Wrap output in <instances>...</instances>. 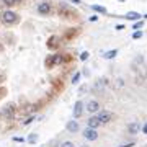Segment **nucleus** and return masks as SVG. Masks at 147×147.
<instances>
[{
    "mask_svg": "<svg viewBox=\"0 0 147 147\" xmlns=\"http://www.w3.org/2000/svg\"><path fill=\"white\" fill-rule=\"evenodd\" d=\"M59 16H62L65 20H75L79 18V11L69 5H59Z\"/></svg>",
    "mask_w": 147,
    "mask_h": 147,
    "instance_id": "f257e3e1",
    "label": "nucleus"
},
{
    "mask_svg": "<svg viewBox=\"0 0 147 147\" xmlns=\"http://www.w3.org/2000/svg\"><path fill=\"white\" fill-rule=\"evenodd\" d=\"M2 21H3V25H7V26H13V25H16L20 21V16H18L16 11L7 10L2 13Z\"/></svg>",
    "mask_w": 147,
    "mask_h": 147,
    "instance_id": "f03ea898",
    "label": "nucleus"
},
{
    "mask_svg": "<svg viewBox=\"0 0 147 147\" xmlns=\"http://www.w3.org/2000/svg\"><path fill=\"white\" fill-rule=\"evenodd\" d=\"M57 64H62V56H61V54H51V56H47L46 61H44L46 69H53L54 65H57Z\"/></svg>",
    "mask_w": 147,
    "mask_h": 147,
    "instance_id": "7ed1b4c3",
    "label": "nucleus"
},
{
    "mask_svg": "<svg viewBox=\"0 0 147 147\" xmlns=\"http://www.w3.org/2000/svg\"><path fill=\"white\" fill-rule=\"evenodd\" d=\"M47 49H51V51H56L59 46H61V36L57 34H53V36L47 38V42H46Z\"/></svg>",
    "mask_w": 147,
    "mask_h": 147,
    "instance_id": "20e7f679",
    "label": "nucleus"
},
{
    "mask_svg": "<svg viewBox=\"0 0 147 147\" xmlns=\"http://www.w3.org/2000/svg\"><path fill=\"white\" fill-rule=\"evenodd\" d=\"M2 115H3V118H5L7 121H11L13 118H15V106L11 105H5L3 106V111H2Z\"/></svg>",
    "mask_w": 147,
    "mask_h": 147,
    "instance_id": "39448f33",
    "label": "nucleus"
},
{
    "mask_svg": "<svg viewBox=\"0 0 147 147\" xmlns=\"http://www.w3.org/2000/svg\"><path fill=\"white\" fill-rule=\"evenodd\" d=\"M38 13H39V15H42V16H46V15H49V13H51V5H49V2H46V0H44V2H39V3H38Z\"/></svg>",
    "mask_w": 147,
    "mask_h": 147,
    "instance_id": "423d86ee",
    "label": "nucleus"
},
{
    "mask_svg": "<svg viewBox=\"0 0 147 147\" xmlns=\"http://www.w3.org/2000/svg\"><path fill=\"white\" fill-rule=\"evenodd\" d=\"M79 33H80V28H69L67 31L64 33L62 39H64V41H72L74 38L79 36Z\"/></svg>",
    "mask_w": 147,
    "mask_h": 147,
    "instance_id": "0eeeda50",
    "label": "nucleus"
},
{
    "mask_svg": "<svg viewBox=\"0 0 147 147\" xmlns=\"http://www.w3.org/2000/svg\"><path fill=\"white\" fill-rule=\"evenodd\" d=\"M96 118H98V121H100L101 124H106V123H110L113 119V113L111 111H100L96 115Z\"/></svg>",
    "mask_w": 147,
    "mask_h": 147,
    "instance_id": "6e6552de",
    "label": "nucleus"
},
{
    "mask_svg": "<svg viewBox=\"0 0 147 147\" xmlns=\"http://www.w3.org/2000/svg\"><path fill=\"white\" fill-rule=\"evenodd\" d=\"M84 137L87 139V141H96V139H98V132H96V129H92V127H85Z\"/></svg>",
    "mask_w": 147,
    "mask_h": 147,
    "instance_id": "1a4fd4ad",
    "label": "nucleus"
},
{
    "mask_svg": "<svg viewBox=\"0 0 147 147\" xmlns=\"http://www.w3.org/2000/svg\"><path fill=\"white\" fill-rule=\"evenodd\" d=\"M82 113H84V103L79 100V101H75V105H74V118H75V119L80 118Z\"/></svg>",
    "mask_w": 147,
    "mask_h": 147,
    "instance_id": "9d476101",
    "label": "nucleus"
},
{
    "mask_svg": "<svg viewBox=\"0 0 147 147\" xmlns=\"http://www.w3.org/2000/svg\"><path fill=\"white\" fill-rule=\"evenodd\" d=\"M100 110V103L96 100H90L88 103H87V111H90V113H96V111Z\"/></svg>",
    "mask_w": 147,
    "mask_h": 147,
    "instance_id": "9b49d317",
    "label": "nucleus"
},
{
    "mask_svg": "<svg viewBox=\"0 0 147 147\" xmlns=\"http://www.w3.org/2000/svg\"><path fill=\"white\" fill-rule=\"evenodd\" d=\"M139 131H141L139 123H136V121H134V123H129V124H127V132H129V134H132V136H134V134H139Z\"/></svg>",
    "mask_w": 147,
    "mask_h": 147,
    "instance_id": "f8f14e48",
    "label": "nucleus"
},
{
    "mask_svg": "<svg viewBox=\"0 0 147 147\" xmlns=\"http://www.w3.org/2000/svg\"><path fill=\"white\" fill-rule=\"evenodd\" d=\"M101 123L98 121V118L96 116H92V118H88L87 119V127H92V129H96V127L100 126Z\"/></svg>",
    "mask_w": 147,
    "mask_h": 147,
    "instance_id": "ddd939ff",
    "label": "nucleus"
},
{
    "mask_svg": "<svg viewBox=\"0 0 147 147\" xmlns=\"http://www.w3.org/2000/svg\"><path fill=\"white\" fill-rule=\"evenodd\" d=\"M124 18H126V20H132V21H139L142 18V15L137 13V11H127L126 15H124Z\"/></svg>",
    "mask_w": 147,
    "mask_h": 147,
    "instance_id": "4468645a",
    "label": "nucleus"
},
{
    "mask_svg": "<svg viewBox=\"0 0 147 147\" xmlns=\"http://www.w3.org/2000/svg\"><path fill=\"white\" fill-rule=\"evenodd\" d=\"M65 127H67V131H69V132L75 134V132L79 131V123L72 119V121H69V123H67V126H65Z\"/></svg>",
    "mask_w": 147,
    "mask_h": 147,
    "instance_id": "2eb2a0df",
    "label": "nucleus"
},
{
    "mask_svg": "<svg viewBox=\"0 0 147 147\" xmlns=\"http://www.w3.org/2000/svg\"><path fill=\"white\" fill-rule=\"evenodd\" d=\"M53 87H54V92H56V93L62 92V90H64V84H62V80H59V79L53 80Z\"/></svg>",
    "mask_w": 147,
    "mask_h": 147,
    "instance_id": "dca6fc26",
    "label": "nucleus"
},
{
    "mask_svg": "<svg viewBox=\"0 0 147 147\" xmlns=\"http://www.w3.org/2000/svg\"><path fill=\"white\" fill-rule=\"evenodd\" d=\"M116 56H118V49H111V51H106V53L103 54L105 59H115Z\"/></svg>",
    "mask_w": 147,
    "mask_h": 147,
    "instance_id": "f3484780",
    "label": "nucleus"
},
{
    "mask_svg": "<svg viewBox=\"0 0 147 147\" xmlns=\"http://www.w3.org/2000/svg\"><path fill=\"white\" fill-rule=\"evenodd\" d=\"M90 7H92V8H93L95 11L101 13V15H106V13H108V10H106L105 7H101V5H95V3H93V5H90Z\"/></svg>",
    "mask_w": 147,
    "mask_h": 147,
    "instance_id": "a211bd4d",
    "label": "nucleus"
},
{
    "mask_svg": "<svg viewBox=\"0 0 147 147\" xmlns=\"http://www.w3.org/2000/svg\"><path fill=\"white\" fill-rule=\"evenodd\" d=\"M3 3H5L7 7H13V5H20L21 0H3Z\"/></svg>",
    "mask_w": 147,
    "mask_h": 147,
    "instance_id": "6ab92c4d",
    "label": "nucleus"
},
{
    "mask_svg": "<svg viewBox=\"0 0 147 147\" xmlns=\"http://www.w3.org/2000/svg\"><path fill=\"white\" fill-rule=\"evenodd\" d=\"M36 141H38V134H34V132H33V134H30V136H28V142L34 144Z\"/></svg>",
    "mask_w": 147,
    "mask_h": 147,
    "instance_id": "aec40b11",
    "label": "nucleus"
},
{
    "mask_svg": "<svg viewBox=\"0 0 147 147\" xmlns=\"http://www.w3.org/2000/svg\"><path fill=\"white\" fill-rule=\"evenodd\" d=\"M142 25H144V21H142V20L136 21V23H134V26H132V30H136V31H137V30H141V28H142Z\"/></svg>",
    "mask_w": 147,
    "mask_h": 147,
    "instance_id": "412c9836",
    "label": "nucleus"
},
{
    "mask_svg": "<svg viewBox=\"0 0 147 147\" xmlns=\"http://www.w3.org/2000/svg\"><path fill=\"white\" fill-rule=\"evenodd\" d=\"M141 38H142V31H141V30H137V31L132 33V39H141Z\"/></svg>",
    "mask_w": 147,
    "mask_h": 147,
    "instance_id": "4be33fe9",
    "label": "nucleus"
},
{
    "mask_svg": "<svg viewBox=\"0 0 147 147\" xmlns=\"http://www.w3.org/2000/svg\"><path fill=\"white\" fill-rule=\"evenodd\" d=\"M79 80H80V72H77L75 75L72 77V84L75 85V84H79Z\"/></svg>",
    "mask_w": 147,
    "mask_h": 147,
    "instance_id": "5701e85b",
    "label": "nucleus"
},
{
    "mask_svg": "<svg viewBox=\"0 0 147 147\" xmlns=\"http://www.w3.org/2000/svg\"><path fill=\"white\" fill-rule=\"evenodd\" d=\"M88 51H84V53L80 54V61H87V59H88Z\"/></svg>",
    "mask_w": 147,
    "mask_h": 147,
    "instance_id": "b1692460",
    "label": "nucleus"
},
{
    "mask_svg": "<svg viewBox=\"0 0 147 147\" xmlns=\"http://www.w3.org/2000/svg\"><path fill=\"white\" fill-rule=\"evenodd\" d=\"M61 147H75V146H74V142L65 141V142H62V144H61Z\"/></svg>",
    "mask_w": 147,
    "mask_h": 147,
    "instance_id": "393cba45",
    "label": "nucleus"
},
{
    "mask_svg": "<svg viewBox=\"0 0 147 147\" xmlns=\"http://www.w3.org/2000/svg\"><path fill=\"white\" fill-rule=\"evenodd\" d=\"M5 95H7V88H5V87H0V100H2Z\"/></svg>",
    "mask_w": 147,
    "mask_h": 147,
    "instance_id": "a878e982",
    "label": "nucleus"
},
{
    "mask_svg": "<svg viewBox=\"0 0 147 147\" xmlns=\"http://www.w3.org/2000/svg\"><path fill=\"white\" fill-rule=\"evenodd\" d=\"M106 84V79H101V80H98V84H96V88H101L103 85Z\"/></svg>",
    "mask_w": 147,
    "mask_h": 147,
    "instance_id": "bb28decb",
    "label": "nucleus"
},
{
    "mask_svg": "<svg viewBox=\"0 0 147 147\" xmlns=\"http://www.w3.org/2000/svg\"><path fill=\"white\" fill-rule=\"evenodd\" d=\"M33 121H34V118H33V116H30V118H28V119L25 121L23 124H25V126H28V124H30V123H33Z\"/></svg>",
    "mask_w": 147,
    "mask_h": 147,
    "instance_id": "cd10ccee",
    "label": "nucleus"
},
{
    "mask_svg": "<svg viewBox=\"0 0 147 147\" xmlns=\"http://www.w3.org/2000/svg\"><path fill=\"white\" fill-rule=\"evenodd\" d=\"M13 141L15 142H23L25 139H23V137H13Z\"/></svg>",
    "mask_w": 147,
    "mask_h": 147,
    "instance_id": "c85d7f7f",
    "label": "nucleus"
},
{
    "mask_svg": "<svg viewBox=\"0 0 147 147\" xmlns=\"http://www.w3.org/2000/svg\"><path fill=\"white\" fill-rule=\"evenodd\" d=\"M134 146V142H129V144H123V146H119V147H132Z\"/></svg>",
    "mask_w": 147,
    "mask_h": 147,
    "instance_id": "c756f323",
    "label": "nucleus"
},
{
    "mask_svg": "<svg viewBox=\"0 0 147 147\" xmlns=\"http://www.w3.org/2000/svg\"><path fill=\"white\" fill-rule=\"evenodd\" d=\"M142 132H144V134H147V123L142 126Z\"/></svg>",
    "mask_w": 147,
    "mask_h": 147,
    "instance_id": "7c9ffc66",
    "label": "nucleus"
},
{
    "mask_svg": "<svg viewBox=\"0 0 147 147\" xmlns=\"http://www.w3.org/2000/svg\"><path fill=\"white\" fill-rule=\"evenodd\" d=\"M96 20H98V16H96V15H93V16H90V21H96Z\"/></svg>",
    "mask_w": 147,
    "mask_h": 147,
    "instance_id": "2f4dec72",
    "label": "nucleus"
},
{
    "mask_svg": "<svg viewBox=\"0 0 147 147\" xmlns=\"http://www.w3.org/2000/svg\"><path fill=\"white\" fill-rule=\"evenodd\" d=\"M2 51H3V44H2V42H0V53H2Z\"/></svg>",
    "mask_w": 147,
    "mask_h": 147,
    "instance_id": "473e14b6",
    "label": "nucleus"
},
{
    "mask_svg": "<svg viewBox=\"0 0 147 147\" xmlns=\"http://www.w3.org/2000/svg\"><path fill=\"white\" fill-rule=\"evenodd\" d=\"M70 2H74V3H80V0H70Z\"/></svg>",
    "mask_w": 147,
    "mask_h": 147,
    "instance_id": "72a5a7b5",
    "label": "nucleus"
},
{
    "mask_svg": "<svg viewBox=\"0 0 147 147\" xmlns=\"http://www.w3.org/2000/svg\"><path fill=\"white\" fill-rule=\"evenodd\" d=\"M2 80H3V75H0V82H2Z\"/></svg>",
    "mask_w": 147,
    "mask_h": 147,
    "instance_id": "f704fd0d",
    "label": "nucleus"
},
{
    "mask_svg": "<svg viewBox=\"0 0 147 147\" xmlns=\"http://www.w3.org/2000/svg\"><path fill=\"white\" fill-rule=\"evenodd\" d=\"M144 18H147V15H144Z\"/></svg>",
    "mask_w": 147,
    "mask_h": 147,
    "instance_id": "c9c22d12",
    "label": "nucleus"
},
{
    "mask_svg": "<svg viewBox=\"0 0 147 147\" xmlns=\"http://www.w3.org/2000/svg\"><path fill=\"white\" fill-rule=\"evenodd\" d=\"M82 147H88V146H82Z\"/></svg>",
    "mask_w": 147,
    "mask_h": 147,
    "instance_id": "e433bc0d",
    "label": "nucleus"
},
{
    "mask_svg": "<svg viewBox=\"0 0 147 147\" xmlns=\"http://www.w3.org/2000/svg\"><path fill=\"white\" fill-rule=\"evenodd\" d=\"M119 2H124V0H119Z\"/></svg>",
    "mask_w": 147,
    "mask_h": 147,
    "instance_id": "4c0bfd02",
    "label": "nucleus"
}]
</instances>
